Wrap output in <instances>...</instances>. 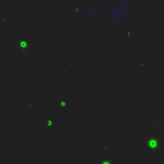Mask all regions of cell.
Segmentation results:
<instances>
[{
	"instance_id": "2",
	"label": "cell",
	"mask_w": 164,
	"mask_h": 164,
	"mask_svg": "<svg viewBox=\"0 0 164 164\" xmlns=\"http://www.w3.org/2000/svg\"><path fill=\"white\" fill-rule=\"evenodd\" d=\"M88 16L91 18V17H94L95 19H98L99 16H101V11H98L96 10H92L89 13H88Z\"/></svg>"
},
{
	"instance_id": "1",
	"label": "cell",
	"mask_w": 164,
	"mask_h": 164,
	"mask_svg": "<svg viewBox=\"0 0 164 164\" xmlns=\"http://www.w3.org/2000/svg\"><path fill=\"white\" fill-rule=\"evenodd\" d=\"M128 2H122L119 4H111L110 7V15L115 20H122L129 15Z\"/></svg>"
}]
</instances>
